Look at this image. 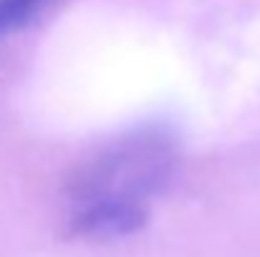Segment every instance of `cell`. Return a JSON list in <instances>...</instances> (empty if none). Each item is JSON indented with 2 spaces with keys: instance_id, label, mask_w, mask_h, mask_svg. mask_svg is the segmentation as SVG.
<instances>
[{
  "instance_id": "obj_3",
  "label": "cell",
  "mask_w": 260,
  "mask_h": 257,
  "mask_svg": "<svg viewBox=\"0 0 260 257\" xmlns=\"http://www.w3.org/2000/svg\"><path fill=\"white\" fill-rule=\"evenodd\" d=\"M56 0H0V38L33 23Z\"/></svg>"
},
{
  "instance_id": "obj_1",
  "label": "cell",
  "mask_w": 260,
  "mask_h": 257,
  "mask_svg": "<svg viewBox=\"0 0 260 257\" xmlns=\"http://www.w3.org/2000/svg\"><path fill=\"white\" fill-rule=\"evenodd\" d=\"M177 159V136L167 126L152 124L114 139L74 171L66 189L74 212L88 207H147L172 179Z\"/></svg>"
},
{
  "instance_id": "obj_2",
  "label": "cell",
  "mask_w": 260,
  "mask_h": 257,
  "mask_svg": "<svg viewBox=\"0 0 260 257\" xmlns=\"http://www.w3.org/2000/svg\"><path fill=\"white\" fill-rule=\"evenodd\" d=\"M149 207H88L71 214V235L81 240H119L139 232Z\"/></svg>"
}]
</instances>
